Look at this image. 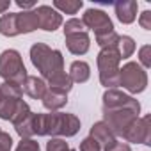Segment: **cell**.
<instances>
[{
    "mask_svg": "<svg viewBox=\"0 0 151 151\" xmlns=\"http://www.w3.org/2000/svg\"><path fill=\"white\" fill-rule=\"evenodd\" d=\"M0 34L6 37H14L18 36L16 29V13H6L0 16Z\"/></svg>",
    "mask_w": 151,
    "mask_h": 151,
    "instance_id": "cell-20",
    "label": "cell"
},
{
    "mask_svg": "<svg viewBox=\"0 0 151 151\" xmlns=\"http://www.w3.org/2000/svg\"><path fill=\"white\" fill-rule=\"evenodd\" d=\"M105 151H132V147H130V144L128 142H121V140H114Z\"/></svg>",
    "mask_w": 151,
    "mask_h": 151,
    "instance_id": "cell-35",
    "label": "cell"
},
{
    "mask_svg": "<svg viewBox=\"0 0 151 151\" xmlns=\"http://www.w3.org/2000/svg\"><path fill=\"white\" fill-rule=\"evenodd\" d=\"M16 29L18 34H30L34 30L39 29V22H37V14L36 11H20L16 13Z\"/></svg>",
    "mask_w": 151,
    "mask_h": 151,
    "instance_id": "cell-14",
    "label": "cell"
},
{
    "mask_svg": "<svg viewBox=\"0 0 151 151\" xmlns=\"http://www.w3.org/2000/svg\"><path fill=\"white\" fill-rule=\"evenodd\" d=\"M80 132V119L68 112H50L34 116V133L37 137H73Z\"/></svg>",
    "mask_w": 151,
    "mask_h": 151,
    "instance_id": "cell-1",
    "label": "cell"
},
{
    "mask_svg": "<svg viewBox=\"0 0 151 151\" xmlns=\"http://www.w3.org/2000/svg\"><path fill=\"white\" fill-rule=\"evenodd\" d=\"M69 151H77V149H69Z\"/></svg>",
    "mask_w": 151,
    "mask_h": 151,
    "instance_id": "cell-38",
    "label": "cell"
},
{
    "mask_svg": "<svg viewBox=\"0 0 151 151\" xmlns=\"http://www.w3.org/2000/svg\"><path fill=\"white\" fill-rule=\"evenodd\" d=\"M64 37L66 36H73V34H82V32H87L86 25L82 23V20L78 18H69L66 23H64Z\"/></svg>",
    "mask_w": 151,
    "mask_h": 151,
    "instance_id": "cell-25",
    "label": "cell"
},
{
    "mask_svg": "<svg viewBox=\"0 0 151 151\" xmlns=\"http://www.w3.org/2000/svg\"><path fill=\"white\" fill-rule=\"evenodd\" d=\"M117 41H119V34L116 30L96 36V43H98L100 48H114V46H117Z\"/></svg>",
    "mask_w": 151,
    "mask_h": 151,
    "instance_id": "cell-28",
    "label": "cell"
},
{
    "mask_svg": "<svg viewBox=\"0 0 151 151\" xmlns=\"http://www.w3.org/2000/svg\"><path fill=\"white\" fill-rule=\"evenodd\" d=\"M140 117L137 112L130 109H116V110H103V123L110 128V132L117 137H123L124 132L132 126V123Z\"/></svg>",
    "mask_w": 151,
    "mask_h": 151,
    "instance_id": "cell-5",
    "label": "cell"
},
{
    "mask_svg": "<svg viewBox=\"0 0 151 151\" xmlns=\"http://www.w3.org/2000/svg\"><path fill=\"white\" fill-rule=\"evenodd\" d=\"M123 139L126 142L151 146V116L146 114L144 117H137L132 123V126L124 132Z\"/></svg>",
    "mask_w": 151,
    "mask_h": 151,
    "instance_id": "cell-7",
    "label": "cell"
},
{
    "mask_svg": "<svg viewBox=\"0 0 151 151\" xmlns=\"http://www.w3.org/2000/svg\"><path fill=\"white\" fill-rule=\"evenodd\" d=\"M116 109H130L140 114V103L133 96L119 89H107L103 94V110H116Z\"/></svg>",
    "mask_w": 151,
    "mask_h": 151,
    "instance_id": "cell-6",
    "label": "cell"
},
{
    "mask_svg": "<svg viewBox=\"0 0 151 151\" xmlns=\"http://www.w3.org/2000/svg\"><path fill=\"white\" fill-rule=\"evenodd\" d=\"M116 48H117L119 57L123 60V59H130L133 55L137 45H135V39L133 37H130V36H119V41H117V46Z\"/></svg>",
    "mask_w": 151,
    "mask_h": 151,
    "instance_id": "cell-22",
    "label": "cell"
},
{
    "mask_svg": "<svg viewBox=\"0 0 151 151\" xmlns=\"http://www.w3.org/2000/svg\"><path fill=\"white\" fill-rule=\"evenodd\" d=\"M66 48L73 55H84V53H87L89 48H91V37H89V34L82 32V34L66 36Z\"/></svg>",
    "mask_w": 151,
    "mask_h": 151,
    "instance_id": "cell-13",
    "label": "cell"
},
{
    "mask_svg": "<svg viewBox=\"0 0 151 151\" xmlns=\"http://www.w3.org/2000/svg\"><path fill=\"white\" fill-rule=\"evenodd\" d=\"M80 151H101V147H100L91 137H86V139L80 142Z\"/></svg>",
    "mask_w": 151,
    "mask_h": 151,
    "instance_id": "cell-32",
    "label": "cell"
},
{
    "mask_svg": "<svg viewBox=\"0 0 151 151\" xmlns=\"http://www.w3.org/2000/svg\"><path fill=\"white\" fill-rule=\"evenodd\" d=\"M114 11H116V16H117V20L121 23L130 25L137 18L139 6H137L135 0H119V2L114 4Z\"/></svg>",
    "mask_w": 151,
    "mask_h": 151,
    "instance_id": "cell-12",
    "label": "cell"
},
{
    "mask_svg": "<svg viewBox=\"0 0 151 151\" xmlns=\"http://www.w3.org/2000/svg\"><path fill=\"white\" fill-rule=\"evenodd\" d=\"M0 94H2V98H9V100H22L23 98L22 86H16L13 82H4L0 86Z\"/></svg>",
    "mask_w": 151,
    "mask_h": 151,
    "instance_id": "cell-24",
    "label": "cell"
},
{
    "mask_svg": "<svg viewBox=\"0 0 151 151\" xmlns=\"http://www.w3.org/2000/svg\"><path fill=\"white\" fill-rule=\"evenodd\" d=\"M20 100H9V98H0V119L11 121V116L16 109V103Z\"/></svg>",
    "mask_w": 151,
    "mask_h": 151,
    "instance_id": "cell-27",
    "label": "cell"
},
{
    "mask_svg": "<svg viewBox=\"0 0 151 151\" xmlns=\"http://www.w3.org/2000/svg\"><path fill=\"white\" fill-rule=\"evenodd\" d=\"M139 66L144 69L151 68V46L149 45H144L139 50Z\"/></svg>",
    "mask_w": 151,
    "mask_h": 151,
    "instance_id": "cell-30",
    "label": "cell"
},
{
    "mask_svg": "<svg viewBox=\"0 0 151 151\" xmlns=\"http://www.w3.org/2000/svg\"><path fill=\"white\" fill-rule=\"evenodd\" d=\"M89 137L105 151L114 140H116V135L110 132V128L103 123V121H98V123H94L93 126H91V132H89Z\"/></svg>",
    "mask_w": 151,
    "mask_h": 151,
    "instance_id": "cell-11",
    "label": "cell"
},
{
    "mask_svg": "<svg viewBox=\"0 0 151 151\" xmlns=\"http://www.w3.org/2000/svg\"><path fill=\"white\" fill-rule=\"evenodd\" d=\"M16 151H41L39 142L34 139H22L20 144L16 146Z\"/></svg>",
    "mask_w": 151,
    "mask_h": 151,
    "instance_id": "cell-31",
    "label": "cell"
},
{
    "mask_svg": "<svg viewBox=\"0 0 151 151\" xmlns=\"http://www.w3.org/2000/svg\"><path fill=\"white\" fill-rule=\"evenodd\" d=\"M16 6L23 11H32L36 7V2L34 0H16Z\"/></svg>",
    "mask_w": 151,
    "mask_h": 151,
    "instance_id": "cell-36",
    "label": "cell"
},
{
    "mask_svg": "<svg viewBox=\"0 0 151 151\" xmlns=\"http://www.w3.org/2000/svg\"><path fill=\"white\" fill-rule=\"evenodd\" d=\"M50 53H52V48L48 45H45V43H34L30 46V62H32V66L39 71L43 68V64L46 62V59H48Z\"/></svg>",
    "mask_w": 151,
    "mask_h": 151,
    "instance_id": "cell-18",
    "label": "cell"
},
{
    "mask_svg": "<svg viewBox=\"0 0 151 151\" xmlns=\"http://www.w3.org/2000/svg\"><path fill=\"white\" fill-rule=\"evenodd\" d=\"M32 110H30V107H29V103L27 101H23V100H20L18 103H16V109H14V112H13V116H11V123L16 126L18 123H22L29 114H30Z\"/></svg>",
    "mask_w": 151,
    "mask_h": 151,
    "instance_id": "cell-26",
    "label": "cell"
},
{
    "mask_svg": "<svg viewBox=\"0 0 151 151\" xmlns=\"http://www.w3.org/2000/svg\"><path fill=\"white\" fill-rule=\"evenodd\" d=\"M41 101H43V107L46 109V110H50V112H59L62 107H66V103H68V94L66 93H60V91H57V89H46V93L43 94V98H41Z\"/></svg>",
    "mask_w": 151,
    "mask_h": 151,
    "instance_id": "cell-15",
    "label": "cell"
},
{
    "mask_svg": "<svg viewBox=\"0 0 151 151\" xmlns=\"http://www.w3.org/2000/svg\"><path fill=\"white\" fill-rule=\"evenodd\" d=\"M0 98H2V94H0Z\"/></svg>",
    "mask_w": 151,
    "mask_h": 151,
    "instance_id": "cell-40",
    "label": "cell"
},
{
    "mask_svg": "<svg viewBox=\"0 0 151 151\" xmlns=\"http://www.w3.org/2000/svg\"><path fill=\"white\" fill-rule=\"evenodd\" d=\"M71 147L68 146V142L64 139H59V137H52L48 142H46V151H69Z\"/></svg>",
    "mask_w": 151,
    "mask_h": 151,
    "instance_id": "cell-29",
    "label": "cell"
},
{
    "mask_svg": "<svg viewBox=\"0 0 151 151\" xmlns=\"http://www.w3.org/2000/svg\"><path fill=\"white\" fill-rule=\"evenodd\" d=\"M119 86L126 89L130 94L144 93L147 87V73L144 68L139 66V62H126L119 69Z\"/></svg>",
    "mask_w": 151,
    "mask_h": 151,
    "instance_id": "cell-4",
    "label": "cell"
},
{
    "mask_svg": "<svg viewBox=\"0 0 151 151\" xmlns=\"http://www.w3.org/2000/svg\"><path fill=\"white\" fill-rule=\"evenodd\" d=\"M34 116H36V112H30L22 123H18L16 126H14V130H16V133L22 137V139H32L36 133H34Z\"/></svg>",
    "mask_w": 151,
    "mask_h": 151,
    "instance_id": "cell-23",
    "label": "cell"
},
{
    "mask_svg": "<svg viewBox=\"0 0 151 151\" xmlns=\"http://www.w3.org/2000/svg\"><path fill=\"white\" fill-rule=\"evenodd\" d=\"M0 77L4 78V82H13L16 86H22L25 82L29 75L18 50L9 48L0 53Z\"/></svg>",
    "mask_w": 151,
    "mask_h": 151,
    "instance_id": "cell-3",
    "label": "cell"
},
{
    "mask_svg": "<svg viewBox=\"0 0 151 151\" xmlns=\"http://www.w3.org/2000/svg\"><path fill=\"white\" fill-rule=\"evenodd\" d=\"M9 7H11V0H0V14H6Z\"/></svg>",
    "mask_w": 151,
    "mask_h": 151,
    "instance_id": "cell-37",
    "label": "cell"
},
{
    "mask_svg": "<svg viewBox=\"0 0 151 151\" xmlns=\"http://www.w3.org/2000/svg\"><path fill=\"white\" fill-rule=\"evenodd\" d=\"M46 86H48L50 89H57V91L66 93V94L73 89V82H71L69 75H68L66 71H62V73L55 75V77H52L50 80H46Z\"/></svg>",
    "mask_w": 151,
    "mask_h": 151,
    "instance_id": "cell-19",
    "label": "cell"
},
{
    "mask_svg": "<svg viewBox=\"0 0 151 151\" xmlns=\"http://www.w3.org/2000/svg\"><path fill=\"white\" fill-rule=\"evenodd\" d=\"M0 133H2V128H0Z\"/></svg>",
    "mask_w": 151,
    "mask_h": 151,
    "instance_id": "cell-39",
    "label": "cell"
},
{
    "mask_svg": "<svg viewBox=\"0 0 151 151\" xmlns=\"http://www.w3.org/2000/svg\"><path fill=\"white\" fill-rule=\"evenodd\" d=\"M82 7V0H53V9L60 14H77Z\"/></svg>",
    "mask_w": 151,
    "mask_h": 151,
    "instance_id": "cell-21",
    "label": "cell"
},
{
    "mask_svg": "<svg viewBox=\"0 0 151 151\" xmlns=\"http://www.w3.org/2000/svg\"><path fill=\"white\" fill-rule=\"evenodd\" d=\"M34 11L37 14L39 29H43L46 32H53L62 25V14L57 13L52 6H37Z\"/></svg>",
    "mask_w": 151,
    "mask_h": 151,
    "instance_id": "cell-9",
    "label": "cell"
},
{
    "mask_svg": "<svg viewBox=\"0 0 151 151\" xmlns=\"http://www.w3.org/2000/svg\"><path fill=\"white\" fill-rule=\"evenodd\" d=\"M62 71H64V57H62V52L60 50H52V53L48 55L46 62L39 69L41 78L46 82V80H50L52 77H55V75H59Z\"/></svg>",
    "mask_w": 151,
    "mask_h": 151,
    "instance_id": "cell-10",
    "label": "cell"
},
{
    "mask_svg": "<svg viewBox=\"0 0 151 151\" xmlns=\"http://www.w3.org/2000/svg\"><path fill=\"white\" fill-rule=\"evenodd\" d=\"M82 23L86 25V29L93 30L94 36H101L114 30V23L110 16L101 9H87L82 16Z\"/></svg>",
    "mask_w": 151,
    "mask_h": 151,
    "instance_id": "cell-8",
    "label": "cell"
},
{
    "mask_svg": "<svg viewBox=\"0 0 151 151\" xmlns=\"http://www.w3.org/2000/svg\"><path fill=\"white\" fill-rule=\"evenodd\" d=\"M139 25L144 30H151V11H144L139 14Z\"/></svg>",
    "mask_w": 151,
    "mask_h": 151,
    "instance_id": "cell-34",
    "label": "cell"
},
{
    "mask_svg": "<svg viewBox=\"0 0 151 151\" xmlns=\"http://www.w3.org/2000/svg\"><path fill=\"white\" fill-rule=\"evenodd\" d=\"M121 57L117 48H101L98 57H96V64H98V71H100V82L103 87L107 89H116L119 86V66Z\"/></svg>",
    "mask_w": 151,
    "mask_h": 151,
    "instance_id": "cell-2",
    "label": "cell"
},
{
    "mask_svg": "<svg viewBox=\"0 0 151 151\" xmlns=\"http://www.w3.org/2000/svg\"><path fill=\"white\" fill-rule=\"evenodd\" d=\"M46 89H48L46 82L41 77H32V75H29L25 78V82L22 84V91L27 96H30L32 100H41L43 94L46 93Z\"/></svg>",
    "mask_w": 151,
    "mask_h": 151,
    "instance_id": "cell-16",
    "label": "cell"
},
{
    "mask_svg": "<svg viewBox=\"0 0 151 151\" xmlns=\"http://www.w3.org/2000/svg\"><path fill=\"white\" fill-rule=\"evenodd\" d=\"M11 147H13L11 135L6 133V132H2V133H0V151H11Z\"/></svg>",
    "mask_w": 151,
    "mask_h": 151,
    "instance_id": "cell-33",
    "label": "cell"
},
{
    "mask_svg": "<svg viewBox=\"0 0 151 151\" xmlns=\"http://www.w3.org/2000/svg\"><path fill=\"white\" fill-rule=\"evenodd\" d=\"M68 75L73 84H84L91 78V66L86 60H73Z\"/></svg>",
    "mask_w": 151,
    "mask_h": 151,
    "instance_id": "cell-17",
    "label": "cell"
}]
</instances>
